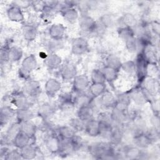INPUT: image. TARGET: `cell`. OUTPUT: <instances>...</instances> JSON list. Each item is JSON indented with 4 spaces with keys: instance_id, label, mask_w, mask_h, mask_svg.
<instances>
[{
    "instance_id": "1",
    "label": "cell",
    "mask_w": 160,
    "mask_h": 160,
    "mask_svg": "<svg viewBox=\"0 0 160 160\" xmlns=\"http://www.w3.org/2000/svg\"><path fill=\"white\" fill-rule=\"evenodd\" d=\"M89 154L96 159H118L117 153L112 145L103 142H94L88 146Z\"/></svg>"
},
{
    "instance_id": "2",
    "label": "cell",
    "mask_w": 160,
    "mask_h": 160,
    "mask_svg": "<svg viewBox=\"0 0 160 160\" xmlns=\"http://www.w3.org/2000/svg\"><path fill=\"white\" fill-rule=\"evenodd\" d=\"M110 118L113 125H122L130 118L129 106L116 102L111 108Z\"/></svg>"
},
{
    "instance_id": "3",
    "label": "cell",
    "mask_w": 160,
    "mask_h": 160,
    "mask_svg": "<svg viewBox=\"0 0 160 160\" xmlns=\"http://www.w3.org/2000/svg\"><path fill=\"white\" fill-rule=\"evenodd\" d=\"M38 66L36 57L34 54H30L23 59L21 62V67L19 69V76L20 78L29 79L30 74L36 69Z\"/></svg>"
},
{
    "instance_id": "4",
    "label": "cell",
    "mask_w": 160,
    "mask_h": 160,
    "mask_svg": "<svg viewBox=\"0 0 160 160\" xmlns=\"http://www.w3.org/2000/svg\"><path fill=\"white\" fill-rule=\"evenodd\" d=\"M134 62L136 64V74L139 82L141 83L148 76V67L149 64L141 52L138 53Z\"/></svg>"
},
{
    "instance_id": "5",
    "label": "cell",
    "mask_w": 160,
    "mask_h": 160,
    "mask_svg": "<svg viewBox=\"0 0 160 160\" xmlns=\"http://www.w3.org/2000/svg\"><path fill=\"white\" fill-rule=\"evenodd\" d=\"M131 101L138 106H143L149 102L153 97L149 96L145 90L140 86L134 88L128 92Z\"/></svg>"
},
{
    "instance_id": "6",
    "label": "cell",
    "mask_w": 160,
    "mask_h": 160,
    "mask_svg": "<svg viewBox=\"0 0 160 160\" xmlns=\"http://www.w3.org/2000/svg\"><path fill=\"white\" fill-rule=\"evenodd\" d=\"M80 29L85 33H96L98 23L88 14H83L79 16L78 19Z\"/></svg>"
},
{
    "instance_id": "7",
    "label": "cell",
    "mask_w": 160,
    "mask_h": 160,
    "mask_svg": "<svg viewBox=\"0 0 160 160\" xmlns=\"http://www.w3.org/2000/svg\"><path fill=\"white\" fill-rule=\"evenodd\" d=\"M129 129L132 134V136L145 132L147 129L146 122L142 116L140 114H134L132 116Z\"/></svg>"
},
{
    "instance_id": "8",
    "label": "cell",
    "mask_w": 160,
    "mask_h": 160,
    "mask_svg": "<svg viewBox=\"0 0 160 160\" xmlns=\"http://www.w3.org/2000/svg\"><path fill=\"white\" fill-rule=\"evenodd\" d=\"M71 52L75 56H81L86 53L89 49V43L83 37L74 38L71 46Z\"/></svg>"
},
{
    "instance_id": "9",
    "label": "cell",
    "mask_w": 160,
    "mask_h": 160,
    "mask_svg": "<svg viewBox=\"0 0 160 160\" xmlns=\"http://www.w3.org/2000/svg\"><path fill=\"white\" fill-rule=\"evenodd\" d=\"M59 108L63 111H69L75 108L74 102V96L71 92H65L59 95Z\"/></svg>"
},
{
    "instance_id": "10",
    "label": "cell",
    "mask_w": 160,
    "mask_h": 160,
    "mask_svg": "<svg viewBox=\"0 0 160 160\" xmlns=\"http://www.w3.org/2000/svg\"><path fill=\"white\" fill-rule=\"evenodd\" d=\"M12 103L17 109L30 108L31 101L28 97L23 91H18L13 93L11 98Z\"/></svg>"
},
{
    "instance_id": "11",
    "label": "cell",
    "mask_w": 160,
    "mask_h": 160,
    "mask_svg": "<svg viewBox=\"0 0 160 160\" xmlns=\"http://www.w3.org/2000/svg\"><path fill=\"white\" fill-rule=\"evenodd\" d=\"M61 139L56 134H49L44 140L46 149L52 154H58L60 151Z\"/></svg>"
},
{
    "instance_id": "12",
    "label": "cell",
    "mask_w": 160,
    "mask_h": 160,
    "mask_svg": "<svg viewBox=\"0 0 160 160\" xmlns=\"http://www.w3.org/2000/svg\"><path fill=\"white\" fill-rule=\"evenodd\" d=\"M90 86V80L86 74L77 75L72 80V90L75 93L84 92Z\"/></svg>"
},
{
    "instance_id": "13",
    "label": "cell",
    "mask_w": 160,
    "mask_h": 160,
    "mask_svg": "<svg viewBox=\"0 0 160 160\" xmlns=\"http://www.w3.org/2000/svg\"><path fill=\"white\" fill-rule=\"evenodd\" d=\"M140 86L151 97H154L159 92V85L158 81L150 77H146L141 83Z\"/></svg>"
},
{
    "instance_id": "14",
    "label": "cell",
    "mask_w": 160,
    "mask_h": 160,
    "mask_svg": "<svg viewBox=\"0 0 160 160\" xmlns=\"http://www.w3.org/2000/svg\"><path fill=\"white\" fill-rule=\"evenodd\" d=\"M61 88V82L53 78H49L44 84L46 94L50 98L56 96L59 92Z\"/></svg>"
},
{
    "instance_id": "15",
    "label": "cell",
    "mask_w": 160,
    "mask_h": 160,
    "mask_svg": "<svg viewBox=\"0 0 160 160\" xmlns=\"http://www.w3.org/2000/svg\"><path fill=\"white\" fill-rule=\"evenodd\" d=\"M23 92L29 98H36L41 92V84L39 81L28 79L23 87Z\"/></svg>"
},
{
    "instance_id": "16",
    "label": "cell",
    "mask_w": 160,
    "mask_h": 160,
    "mask_svg": "<svg viewBox=\"0 0 160 160\" xmlns=\"http://www.w3.org/2000/svg\"><path fill=\"white\" fill-rule=\"evenodd\" d=\"M6 14L11 21L21 22L24 21V16L22 9L14 3L7 9Z\"/></svg>"
},
{
    "instance_id": "17",
    "label": "cell",
    "mask_w": 160,
    "mask_h": 160,
    "mask_svg": "<svg viewBox=\"0 0 160 160\" xmlns=\"http://www.w3.org/2000/svg\"><path fill=\"white\" fill-rule=\"evenodd\" d=\"M60 76L64 81H72L78 75L76 67L72 63L67 62L60 67Z\"/></svg>"
},
{
    "instance_id": "18",
    "label": "cell",
    "mask_w": 160,
    "mask_h": 160,
    "mask_svg": "<svg viewBox=\"0 0 160 160\" xmlns=\"http://www.w3.org/2000/svg\"><path fill=\"white\" fill-rule=\"evenodd\" d=\"M55 108L50 103L44 102L38 109V116L43 121H49L55 114Z\"/></svg>"
},
{
    "instance_id": "19",
    "label": "cell",
    "mask_w": 160,
    "mask_h": 160,
    "mask_svg": "<svg viewBox=\"0 0 160 160\" xmlns=\"http://www.w3.org/2000/svg\"><path fill=\"white\" fill-rule=\"evenodd\" d=\"M21 132V123L18 121L12 123L8 128L4 139L2 138L1 141H4V144L2 145H6L9 142H12L14 138L18 134Z\"/></svg>"
},
{
    "instance_id": "20",
    "label": "cell",
    "mask_w": 160,
    "mask_h": 160,
    "mask_svg": "<svg viewBox=\"0 0 160 160\" xmlns=\"http://www.w3.org/2000/svg\"><path fill=\"white\" fill-rule=\"evenodd\" d=\"M66 28L61 23L52 24L49 28L48 33L51 39L61 40L66 34Z\"/></svg>"
},
{
    "instance_id": "21",
    "label": "cell",
    "mask_w": 160,
    "mask_h": 160,
    "mask_svg": "<svg viewBox=\"0 0 160 160\" xmlns=\"http://www.w3.org/2000/svg\"><path fill=\"white\" fill-rule=\"evenodd\" d=\"M98 98L101 106L106 108H112L117 102L116 97L111 91L108 89H106Z\"/></svg>"
},
{
    "instance_id": "22",
    "label": "cell",
    "mask_w": 160,
    "mask_h": 160,
    "mask_svg": "<svg viewBox=\"0 0 160 160\" xmlns=\"http://www.w3.org/2000/svg\"><path fill=\"white\" fill-rule=\"evenodd\" d=\"M123 137L124 130L122 125H114L108 139L111 145L118 146L121 143Z\"/></svg>"
},
{
    "instance_id": "23",
    "label": "cell",
    "mask_w": 160,
    "mask_h": 160,
    "mask_svg": "<svg viewBox=\"0 0 160 160\" xmlns=\"http://www.w3.org/2000/svg\"><path fill=\"white\" fill-rule=\"evenodd\" d=\"M84 132L90 137H97L99 136V122L98 119L94 118L85 122Z\"/></svg>"
},
{
    "instance_id": "24",
    "label": "cell",
    "mask_w": 160,
    "mask_h": 160,
    "mask_svg": "<svg viewBox=\"0 0 160 160\" xmlns=\"http://www.w3.org/2000/svg\"><path fill=\"white\" fill-rule=\"evenodd\" d=\"M62 58L56 53H49L45 58V64L49 69L52 70L60 68L62 65Z\"/></svg>"
},
{
    "instance_id": "25",
    "label": "cell",
    "mask_w": 160,
    "mask_h": 160,
    "mask_svg": "<svg viewBox=\"0 0 160 160\" xmlns=\"http://www.w3.org/2000/svg\"><path fill=\"white\" fill-rule=\"evenodd\" d=\"M133 144L141 149L146 150L152 143L145 132L132 136Z\"/></svg>"
},
{
    "instance_id": "26",
    "label": "cell",
    "mask_w": 160,
    "mask_h": 160,
    "mask_svg": "<svg viewBox=\"0 0 160 160\" xmlns=\"http://www.w3.org/2000/svg\"><path fill=\"white\" fill-rule=\"evenodd\" d=\"M34 138H32L21 131L14 138V139L12 141V144L17 149H20L29 144H34Z\"/></svg>"
},
{
    "instance_id": "27",
    "label": "cell",
    "mask_w": 160,
    "mask_h": 160,
    "mask_svg": "<svg viewBox=\"0 0 160 160\" xmlns=\"http://www.w3.org/2000/svg\"><path fill=\"white\" fill-rule=\"evenodd\" d=\"M92 99L93 98L91 96L89 93L87 94L84 92L76 93L75 96H74V102L75 107L79 108L82 106H90Z\"/></svg>"
},
{
    "instance_id": "28",
    "label": "cell",
    "mask_w": 160,
    "mask_h": 160,
    "mask_svg": "<svg viewBox=\"0 0 160 160\" xmlns=\"http://www.w3.org/2000/svg\"><path fill=\"white\" fill-rule=\"evenodd\" d=\"M16 110L9 106L4 105L0 110V124L1 126L6 124L9 120L16 115Z\"/></svg>"
},
{
    "instance_id": "29",
    "label": "cell",
    "mask_w": 160,
    "mask_h": 160,
    "mask_svg": "<svg viewBox=\"0 0 160 160\" xmlns=\"http://www.w3.org/2000/svg\"><path fill=\"white\" fill-rule=\"evenodd\" d=\"M142 150L136 146H127L122 149V156L128 159H139Z\"/></svg>"
},
{
    "instance_id": "30",
    "label": "cell",
    "mask_w": 160,
    "mask_h": 160,
    "mask_svg": "<svg viewBox=\"0 0 160 160\" xmlns=\"http://www.w3.org/2000/svg\"><path fill=\"white\" fill-rule=\"evenodd\" d=\"M62 17L68 23L74 24L79 18V12L75 8H70L61 11Z\"/></svg>"
},
{
    "instance_id": "31",
    "label": "cell",
    "mask_w": 160,
    "mask_h": 160,
    "mask_svg": "<svg viewBox=\"0 0 160 160\" xmlns=\"http://www.w3.org/2000/svg\"><path fill=\"white\" fill-rule=\"evenodd\" d=\"M20 152L23 159H32L38 156L39 150L34 144H29L20 149Z\"/></svg>"
},
{
    "instance_id": "32",
    "label": "cell",
    "mask_w": 160,
    "mask_h": 160,
    "mask_svg": "<svg viewBox=\"0 0 160 160\" xmlns=\"http://www.w3.org/2000/svg\"><path fill=\"white\" fill-rule=\"evenodd\" d=\"M22 34L24 39L27 41H32L38 36L36 27L32 24H25L22 28Z\"/></svg>"
},
{
    "instance_id": "33",
    "label": "cell",
    "mask_w": 160,
    "mask_h": 160,
    "mask_svg": "<svg viewBox=\"0 0 160 160\" xmlns=\"http://www.w3.org/2000/svg\"><path fill=\"white\" fill-rule=\"evenodd\" d=\"M94 109L91 106H86L78 108L77 117L84 122H86L92 118L94 114Z\"/></svg>"
},
{
    "instance_id": "34",
    "label": "cell",
    "mask_w": 160,
    "mask_h": 160,
    "mask_svg": "<svg viewBox=\"0 0 160 160\" xmlns=\"http://www.w3.org/2000/svg\"><path fill=\"white\" fill-rule=\"evenodd\" d=\"M56 132L59 138L64 140H70L76 134V132L69 125L59 126L56 129Z\"/></svg>"
},
{
    "instance_id": "35",
    "label": "cell",
    "mask_w": 160,
    "mask_h": 160,
    "mask_svg": "<svg viewBox=\"0 0 160 160\" xmlns=\"http://www.w3.org/2000/svg\"><path fill=\"white\" fill-rule=\"evenodd\" d=\"M15 116L18 122H22L31 121L34 117V114L30 108L16 109Z\"/></svg>"
},
{
    "instance_id": "36",
    "label": "cell",
    "mask_w": 160,
    "mask_h": 160,
    "mask_svg": "<svg viewBox=\"0 0 160 160\" xmlns=\"http://www.w3.org/2000/svg\"><path fill=\"white\" fill-rule=\"evenodd\" d=\"M106 90L105 83H91L88 88V93L93 98L100 97Z\"/></svg>"
},
{
    "instance_id": "37",
    "label": "cell",
    "mask_w": 160,
    "mask_h": 160,
    "mask_svg": "<svg viewBox=\"0 0 160 160\" xmlns=\"http://www.w3.org/2000/svg\"><path fill=\"white\" fill-rule=\"evenodd\" d=\"M21 123V131L26 134L28 136L35 138L37 131V126L31 121L20 122Z\"/></svg>"
},
{
    "instance_id": "38",
    "label": "cell",
    "mask_w": 160,
    "mask_h": 160,
    "mask_svg": "<svg viewBox=\"0 0 160 160\" xmlns=\"http://www.w3.org/2000/svg\"><path fill=\"white\" fill-rule=\"evenodd\" d=\"M122 62L121 59L115 54H109L105 59V66L116 69L117 71L121 70Z\"/></svg>"
},
{
    "instance_id": "39",
    "label": "cell",
    "mask_w": 160,
    "mask_h": 160,
    "mask_svg": "<svg viewBox=\"0 0 160 160\" xmlns=\"http://www.w3.org/2000/svg\"><path fill=\"white\" fill-rule=\"evenodd\" d=\"M125 46L127 51L130 53H134L141 50V46L138 38L133 36L125 41Z\"/></svg>"
},
{
    "instance_id": "40",
    "label": "cell",
    "mask_w": 160,
    "mask_h": 160,
    "mask_svg": "<svg viewBox=\"0 0 160 160\" xmlns=\"http://www.w3.org/2000/svg\"><path fill=\"white\" fill-rule=\"evenodd\" d=\"M120 22L122 26L134 28L138 24L136 17L130 12L124 13L120 18Z\"/></svg>"
},
{
    "instance_id": "41",
    "label": "cell",
    "mask_w": 160,
    "mask_h": 160,
    "mask_svg": "<svg viewBox=\"0 0 160 160\" xmlns=\"http://www.w3.org/2000/svg\"><path fill=\"white\" fill-rule=\"evenodd\" d=\"M101 71L104 75L106 82L109 83H113L118 77V71L106 66H104L101 69Z\"/></svg>"
},
{
    "instance_id": "42",
    "label": "cell",
    "mask_w": 160,
    "mask_h": 160,
    "mask_svg": "<svg viewBox=\"0 0 160 160\" xmlns=\"http://www.w3.org/2000/svg\"><path fill=\"white\" fill-rule=\"evenodd\" d=\"M23 56L22 49L18 46H11L9 48L8 58L9 61L15 62L20 61Z\"/></svg>"
},
{
    "instance_id": "43",
    "label": "cell",
    "mask_w": 160,
    "mask_h": 160,
    "mask_svg": "<svg viewBox=\"0 0 160 160\" xmlns=\"http://www.w3.org/2000/svg\"><path fill=\"white\" fill-rule=\"evenodd\" d=\"M64 47V42L62 39H49L46 43V49L49 53H56L59 50L62 49Z\"/></svg>"
},
{
    "instance_id": "44",
    "label": "cell",
    "mask_w": 160,
    "mask_h": 160,
    "mask_svg": "<svg viewBox=\"0 0 160 160\" xmlns=\"http://www.w3.org/2000/svg\"><path fill=\"white\" fill-rule=\"evenodd\" d=\"M73 152H75V151L72 145L71 140L61 139L60 151L58 154L61 156L66 157L71 155Z\"/></svg>"
},
{
    "instance_id": "45",
    "label": "cell",
    "mask_w": 160,
    "mask_h": 160,
    "mask_svg": "<svg viewBox=\"0 0 160 160\" xmlns=\"http://www.w3.org/2000/svg\"><path fill=\"white\" fill-rule=\"evenodd\" d=\"M116 22L115 18L110 14H104L99 18V24L104 29H109L112 28Z\"/></svg>"
},
{
    "instance_id": "46",
    "label": "cell",
    "mask_w": 160,
    "mask_h": 160,
    "mask_svg": "<svg viewBox=\"0 0 160 160\" xmlns=\"http://www.w3.org/2000/svg\"><path fill=\"white\" fill-rule=\"evenodd\" d=\"M118 36L124 42L129 38L136 36L133 28L125 26H121L118 29Z\"/></svg>"
},
{
    "instance_id": "47",
    "label": "cell",
    "mask_w": 160,
    "mask_h": 160,
    "mask_svg": "<svg viewBox=\"0 0 160 160\" xmlns=\"http://www.w3.org/2000/svg\"><path fill=\"white\" fill-rule=\"evenodd\" d=\"M56 11L57 9L56 8L49 6L45 4V6L41 12L42 18L44 21H49L53 18Z\"/></svg>"
},
{
    "instance_id": "48",
    "label": "cell",
    "mask_w": 160,
    "mask_h": 160,
    "mask_svg": "<svg viewBox=\"0 0 160 160\" xmlns=\"http://www.w3.org/2000/svg\"><path fill=\"white\" fill-rule=\"evenodd\" d=\"M91 83H105L106 81L101 69H94L91 73Z\"/></svg>"
},
{
    "instance_id": "49",
    "label": "cell",
    "mask_w": 160,
    "mask_h": 160,
    "mask_svg": "<svg viewBox=\"0 0 160 160\" xmlns=\"http://www.w3.org/2000/svg\"><path fill=\"white\" fill-rule=\"evenodd\" d=\"M121 69L128 74H136V64L134 61L128 60L122 62Z\"/></svg>"
},
{
    "instance_id": "50",
    "label": "cell",
    "mask_w": 160,
    "mask_h": 160,
    "mask_svg": "<svg viewBox=\"0 0 160 160\" xmlns=\"http://www.w3.org/2000/svg\"><path fill=\"white\" fill-rule=\"evenodd\" d=\"M69 126L72 128L76 132H81L84 131L85 122L76 117L71 119L69 122Z\"/></svg>"
},
{
    "instance_id": "51",
    "label": "cell",
    "mask_w": 160,
    "mask_h": 160,
    "mask_svg": "<svg viewBox=\"0 0 160 160\" xmlns=\"http://www.w3.org/2000/svg\"><path fill=\"white\" fill-rule=\"evenodd\" d=\"M146 134L148 136V137L149 138V139L151 141L152 143H154L159 140V131L151 127L149 129H146L145 131Z\"/></svg>"
},
{
    "instance_id": "52",
    "label": "cell",
    "mask_w": 160,
    "mask_h": 160,
    "mask_svg": "<svg viewBox=\"0 0 160 160\" xmlns=\"http://www.w3.org/2000/svg\"><path fill=\"white\" fill-rule=\"evenodd\" d=\"M70 140L75 151L80 150L84 146L83 139L76 134Z\"/></svg>"
},
{
    "instance_id": "53",
    "label": "cell",
    "mask_w": 160,
    "mask_h": 160,
    "mask_svg": "<svg viewBox=\"0 0 160 160\" xmlns=\"http://www.w3.org/2000/svg\"><path fill=\"white\" fill-rule=\"evenodd\" d=\"M22 159V158L19 149L10 150L8 154L4 158V159L5 160H19Z\"/></svg>"
},
{
    "instance_id": "54",
    "label": "cell",
    "mask_w": 160,
    "mask_h": 160,
    "mask_svg": "<svg viewBox=\"0 0 160 160\" xmlns=\"http://www.w3.org/2000/svg\"><path fill=\"white\" fill-rule=\"evenodd\" d=\"M116 98H117V102L127 106H129L131 102V98L128 92L121 93L119 94L118 97H116Z\"/></svg>"
},
{
    "instance_id": "55",
    "label": "cell",
    "mask_w": 160,
    "mask_h": 160,
    "mask_svg": "<svg viewBox=\"0 0 160 160\" xmlns=\"http://www.w3.org/2000/svg\"><path fill=\"white\" fill-rule=\"evenodd\" d=\"M151 109L153 114L159 115V100L153 97L149 101Z\"/></svg>"
},
{
    "instance_id": "56",
    "label": "cell",
    "mask_w": 160,
    "mask_h": 160,
    "mask_svg": "<svg viewBox=\"0 0 160 160\" xmlns=\"http://www.w3.org/2000/svg\"><path fill=\"white\" fill-rule=\"evenodd\" d=\"M10 47L7 45H4L1 48V53H0V59L1 63L2 64L3 63H6L9 61L8 58V51Z\"/></svg>"
},
{
    "instance_id": "57",
    "label": "cell",
    "mask_w": 160,
    "mask_h": 160,
    "mask_svg": "<svg viewBox=\"0 0 160 160\" xmlns=\"http://www.w3.org/2000/svg\"><path fill=\"white\" fill-rule=\"evenodd\" d=\"M151 32L156 36L159 37L160 33V24L158 21H153L151 22L149 25Z\"/></svg>"
},
{
    "instance_id": "58",
    "label": "cell",
    "mask_w": 160,
    "mask_h": 160,
    "mask_svg": "<svg viewBox=\"0 0 160 160\" xmlns=\"http://www.w3.org/2000/svg\"><path fill=\"white\" fill-rule=\"evenodd\" d=\"M150 121L152 127L159 131V115L152 114Z\"/></svg>"
},
{
    "instance_id": "59",
    "label": "cell",
    "mask_w": 160,
    "mask_h": 160,
    "mask_svg": "<svg viewBox=\"0 0 160 160\" xmlns=\"http://www.w3.org/2000/svg\"><path fill=\"white\" fill-rule=\"evenodd\" d=\"M14 4H16L21 9L22 8H27L31 4V1H14Z\"/></svg>"
}]
</instances>
